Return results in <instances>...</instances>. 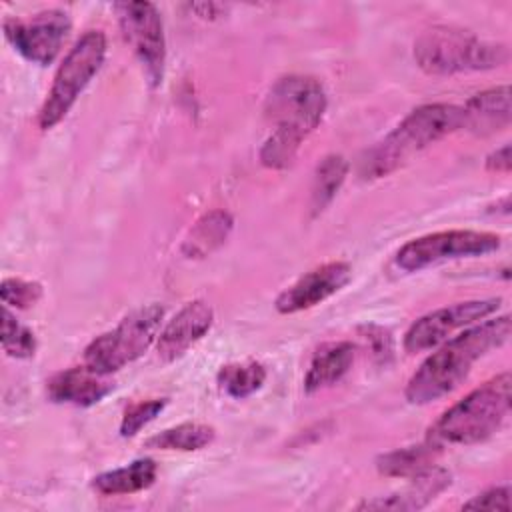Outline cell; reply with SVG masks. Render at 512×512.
<instances>
[{
  "mask_svg": "<svg viewBox=\"0 0 512 512\" xmlns=\"http://www.w3.org/2000/svg\"><path fill=\"white\" fill-rule=\"evenodd\" d=\"M326 106V92L316 78L302 74L278 78L264 104L274 130L260 148V162L272 170L288 168L300 144L322 122Z\"/></svg>",
  "mask_w": 512,
  "mask_h": 512,
  "instance_id": "obj_1",
  "label": "cell"
},
{
  "mask_svg": "<svg viewBox=\"0 0 512 512\" xmlns=\"http://www.w3.org/2000/svg\"><path fill=\"white\" fill-rule=\"evenodd\" d=\"M510 338V316H498L466 328L432 352L406 384V400L416 406L430 404L456 390L472 370V364Z\"/></svg>",
  "mask_w": 512,
  "mask_h": 512,
  "instance_id": "obj_2",
  "label": "cell"
},
{
  "mask_svg": "<svg viewBox=\"0 0 512 512\" xmlns=\"http://www.w3.org/2000/svg\"><path fill=\"white\" fill-rule=\"evenodd\" d=\"M462 128V108L454 104H424L412 110L390 134L360 158V176L376 180L406 164L428 144Z\"/></svg>",
  "mask_w": 512,
  "mask_h": 512,
  "instance_id": "obj_3",
  "label": "cell"
},
{
  "mask_svg": "<svg viewBox=\"0 0 512 512\" xmlns=\"http://www.w3.org/2000/svg\"><path fill=\"white\" fill-rule=\"evenodd\" d=\"M510 372H502L452 404L430 426L428 436L438 446H470L494 436L510 412Z\"/></svg>",
  "mask_w": 512,
  "mask_h": 512,
  "instance_id": "obj_4",
  "label": "cell"
},
{
  "mask_svg": "<svg viewBox=\"0 0 512 512\" xmlns=\"http://www.w3.org/2000/svg\"><path fill=\"white\" fill-rule=\"evenodd\" d=\"M414 60L426 74L448 76L498 68L508 62V48L480 40L462 28L432 26L416 40Z\"/></svg>",
  "mask_w": 512,
  "mask_h": 512,
  "instance_id": "obj_5",
  "label": "cell"
},
{
  "mask_svg": "<svg viewBox=\"0 0 512 512\" xmlns=\"http://www.w3.org/2000/svg\"><path fill=\"white\" fill-rule=\"evenodd\" d=\"M106 56V36L100 30L84 32L58 66L48 96L38 112L42 130L54 128L100 70Z\"/></svg>",
  "mask_w": 512,
  "mask_h": 512,
  "instance_id": "obj_6",
  "label": "cell"
},
{
  "mask_svg": "<svg viewBox=\"0 0 512 512\" xmlns=\"http://www.w3.org/2000/svg\"><path fill=\"white\" fill-rule=\"evenodd\" d=\"M164 318L160 304H148L128 314L118 326L96 336L84 350V364L104 376L140 358L158 340Z\"/></svg>",
  "mask_w": 512,
  "mask_h": 512,
  "instance_id": "obj_7",
  "label": "cell"
},
{
  "mask_svg": "<svg viewBox=\"0 0 512 512\" xmlns=\"http://www.w3.org/2000/svg\"><path fill=\"white\" fill-rule=\"evenodd\" d=\"M500 236L478 230H446L434 232L406 242L396 252V266L404 272H418L448 260L472 258L496 252Z\"/></svg>",
  "mask_w": 512,
  "mask_h": 512,
  "instance_id": "obj_8",
  "label": "cell"
},
{
  "mask_svg": "<svg viewBox=\"0 0 512 512\" xmlns=\"http://www.w3.org/2000/svg\"><path fill=\"white\" fill-rule=\"evenodd\" d=\"M114 12L124 40L140 60L152 86H160L166 68V40L158 8L152 2H116Z\"/></svg>",
  "mask_w": 512,
  "mask_h": 512,
  "instance_id": "obj_9",
  "label": "cell"
},
{
  "mask_svg": "<svg viewBox=\"0 0 512 512\" xmlns=\"http://www.w3.org/2000/svg\"><path fill=\"white\" fill-rule=\"evenodd\" d=\"M70 26L66 12L44 10L30 18H6L4 36L26 60L46 66L58 56Z\"/></svg>",
  "mask_w": 512,
  "mask_h": 512,
  "instance_id": "obj_10",
  "label": "cell"
},
{
  "mask_svg": "<svg viewBox=\"0 0 512 512\" xmlns=\"http://www.w3.org/2000/svg\"><path fill=\"white\" fill-rule=\"evenodd\" d=\"M500 308V298L466 300L452 306L438 308L418 318L404 334V350L408 354L424 352L440 346L460 328H466L478 320L492 316Z\"/></svg>",
  "mask_w": 512,
  "mask_h": 512,
  "instance_id": "obj_11",
  "label": "cell"
},
{
  "mask_svg": "<svg viewBox=\"0 0 512 512\" xmlns=\"http://www.w3.org/2000/svg\"><path fill=\"white\" fill-rule=\"evenodd\" d=\"M352 278V268L346 262H326L288 286L276 298L274 306L280 314H296L314 308L342 290Z\"/></svg>",
  "mask_w": 512,
  "mask_h": 512,
  "instance_id": "obj_12",
  "label": "cell"
},
{
  "mask_svg": "<svg viewBox=\"0 0 512 512\" xmlns=\"http://www.w3.org/2000/svg\"><path fill=\"white\" fill-rule=\"evenodd\" d=\"M214 322V310L204 300H192L180 308L172 320L160 330L156 340L158 356L164 362L178 360L188 348H192Z\"/></svg>",
  "mask_w": 512,
  "mask_h": 512,
  "instance_id": "obj_13",
  "label": "cell"
},
{
  "mask_svg": "<svg viewBox=\"0 0 512 512\" xmlns=\"http://www.w3.org/2000/svg\"><path fill=\"white\" fill-rule=\"evenodd\" d=\"M46 392L52 402L72 406H92L112 392L108 376L84 366H74L54 374L46 382Z\"/></svg>",
  "mask_w": 512,
  "mask_h": 512,
  "instance_id": "obj_14",
  "label": "cell"
},
{
  "mask_svg": "<svg viewBox=\"0 0 512 512\" xmlns=\"http://www.w3.org/2000/svg\"><path fill=\"white\" fill-rule=\"evenodd\" d=\"M410 484L392 494V496H382V498H374V500H366L364 504H360V510H418L424 508L426 504H430L438 494H442L450 482L452 476L448 470L440 468V466H430L424 472L408 478Z\"/></svg>",
  "mask_w": 512,
  "mask_h": 512,
  "instance_id": "obj_15",
  "label": "cell"
},
{
  "mask_svg": "<svg viewBox=\"0 0 512 512\" xmlns=\"http://www.w3.org/2000/svg\"><path fill=\"white\" fill-rule=\"evenodd\" d=\"M462 108V128L486 136L510 124V88L496 86L472 96Z\"/></svg>",
  "mask_w": 512,
  "mask_h": 512,
  "instance_id": "obj_16",
  "label": "cell"
},
{
  "mask_svg": "<svg viewBox=\"0 0 512 512\" xmlns=\"http://www.w3.org/2000/svg\"><path fill=\"white\" fill-rule=\"evenodd\" d=\"M356 358V346L352 342H328L320 346L306 370L304 376V390L318 392L342 380V376L352 368Z\"/></svg>",
  "mask_w": 512,
  "mask_h": 512,
  "instance_id": "obj_17",
  "label": "cell"
},
{
  "mask_svg": "<svg viewBox=\"0 0 512 512\" xmlns=\"http://www.w3.org/2000/svg\"><path fill=\"white\" fill-rule=\"evenodd\" d=\"M440 452H442V446H438L436 442L426 438L420 444L404 446V448H398V450L378 456L376 470L388 478H412V476L424 472L426 468L434 466Z\"/></svg>",
  "mask_w": 512,
  "mask_h": 512,
  "instance_id": "obj_18",
  "label": "cell"
},
{
  "mask_svg": "<svg viewBox=\"0 0 512 512\" xmlns=\"http://www.w3.org/2000/svg\"><path fill=\"white\" fill-rule=\"evenodd\" d=\"M156 474H158V466L152 458H138L122 468H114L98 474L92 480V488L104 496L134 494L150 488L156 480Z\"/></svg>",
  "mask_w": 512,
  "mask_h": 512,
  "instance_id": "obj_19",
  "label": "cell"
},
{
  "mask_svg": "<svg viewBox=\"0 0 512 512\" xmlns=\"http://www.w3.org/2000/svg\"><path fill=\"white\" fill-rule=\"evenodd\" d=\"M234 226L232 216L226 210H212L204 214L190 230L188 238L184 240L182 252L188 258H204L216 248H220L226 238L230 236V230Z\"/></svg>",
  "mask_w": 512,
  "mask_h": 512,
  "instance_id": "obj_20",
  "label": "cell"
},
{
  "mask_svg": "<svg viewBox=\"0 0 512 512\" xmlns=\"http://www.w3.org/2000/svg\"><path fill=\"white\" fill-rule=\"evenodd\" d=\"M346 174L348 160L340 154H328L318 162L310 190V208L314 216L320 214L334 200V196L338 194L340 186L346 180Z\"/></svg>",
  "mask_w": 512,
  "mask_h": 512,
  "instance_id": "obj_21",
  "label": "cell"
},
{
  "mask_svg": "<svg viewBox=\"0 0 512 512\" xmlns=\"http://www.w3.org/2000/svg\"><path fill=\"white\" fill-rule=\"evenodd\" d=\"M216 432L208 424L184 422L172 428H166L152 438L146 440L148 448L154 450H180V452H194L208 446L214 440Z\"/></svg>",
  "mask_w": 512,
  "mask_h": 512,
  "instance_id": "obj_22",
  "label": "cell"
},
{
  "mask_svg": "<svg viewBox=\"0 0 512 512\" xmlns=\"http://www.w3.org/2000/svg\"><path fill=\"white\" fill-rule=\"evenodd\" d=\"M266 380V370L258 362H238L226 364L218 372V386L236 400L248 398L262 388Z\"/></svg>",
  "mask_w": 512,
  "mask_h": 512,
  "instance_id": "obj_23",
  "label": "cell"
},
{
  "mask_svg": "<svg viewBox=\"0 0 512 512\" xmlns=\"http://www.w3.org/2000/svg\"><path fill=\"white\" fill-rule=\"evenodd\" d=\"M2 350L12 358H32L36 352V336L30 328L22 326L10 308H2Z\"/></svg>",
  "mask_w": 512,
  "mask_h": 512,
  "instance_id": "obj_24",
  "label": "cell"
},
{
  "mask_svg": "<svg viewBox=\"0 0 512 512\" xmlns=\"http://www.w3.org/2000/svg\"><path fill=\"white\" fill-rule=\"evenodd\" d=\"M42 296V286L32 280L22 278H4L0 286V298L6 308L26 310L34 306Z\"/></svg>",
  "mask_w": 512,
  "mask_h": 512,
  "instance_id": "obj_25",
  "label": "cell"
},
{
  "mask_svg": "<svg viewBox=\"0 0 512 512\" xmlns=\"http://www.w3.org/2000/svg\"><path fill=\"white\" fill-rule=\"evenodd\" d=\"M166 398H152L144 402H136L126 408L122 422H120V436L132 438L136 436L146 424H150L166 406Z\"/></svg>",
  "mask_w": 512,
  "mask_h": 512,
  "instance_id": "obj_26",
  "label": "cell"
},
{
  "mask_svg": "<svg viewBox=\"0 0 512 512\" xmlns=\"http://www.w3.org/2000/svg\"><path fill=\"white\" fill-rule=\"evenodd\" d=\"M360 334L362 338L368 342L370 350H372V356L378 360V362H388L392 358V336L386 328L382 326H374V324H368V326H362L360 328Z\"/></svg>",
  "mask_w": 512,
  "mask_h": 512,
  "instance_id": "obj_27",
  "label": "cell"
},
{
  "mask_svg": "<svg viewBox=\"0 0 512 512\" xmlns=\"http://www.w3.org/2000/svg\"><path fill=\"white\" fill-rule=\"evenodd\" d=\"M462 508L466 510H510V488L494 486L472 500H468Z\"/></svg>",
  "mask_w": 512,
  "mask_h": 512,
  "instance_id": "obj_28",
  "label": "cell"
},
{
  "mask_svg": "<svg viewBox=\"0 0 512 512\" xmlns=\"http://www.w3.org/2000/svg\"><path fill=\"white\" fill-rule=\"evenodd\" d=\"M510 166H512V158H510V144H504L502 148L494 150L492 154H488L486 158V168L490 172H502V174H508L510 172Z\"/></svg>",
  "mask_w": 512,
  "mask_h": 512,
  "instance_id": "obj_29",
  "label": "cell"
},
{
  "mask_svg": "<svg viewBox=\"0 0 512 512\" xmlns=\"http://www.w3.org/2000/svg\"><path fill=\"white\" fill-rule=\"evenodd\" d=\"M190 10L192 12H196L200 18H216L222 10H224V6L222 4H190Z\"/></svg>",
  "mask_w": 512,
  "mask_h": 512,
  "instance_id": "obj_30",
  "label": "cell"
}]
</instances>
